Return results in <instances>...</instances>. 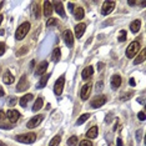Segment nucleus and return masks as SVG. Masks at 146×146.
Instances as JSON below:
<instances>
[{"label":"nucleus","mask_w":146,"mask_h":146,"mask_svg":"<svg viewBox=\"0 0 146 146\" xmlns=\"http://www.w3.org/2000/svg\"><path fill=\"white\" fill-rule=\"evenodd\" d=\"M29 30H30V23H23V24L18 28V30H16L15 33V38L16 40H23V39L26 36V34L29 33Z\"/></svg>","instance_id":"nucleus-1"},{"label":"nucleus","mask_w":146,"mask_h":146,"mask_svg":"<svg viewBox=\"0 0 146 146\" xmlns=\"http://www.w3.org/2000/svg\"><path fill=\"white\" fill-rule=\"evenodd\" d=\"M15 140L19 141V142H23V144H33V142L36 140V134H34V132H26V134H21V135L16 136Z\"/></svg>","instance_id":"nucleus-2"},{"label":"nucleus","mask_w":146,"mask_h":146,"mask_svg":"<svg viewBox=\"0 0 146 146\" xmlns=\"http://www.w3.org/2000/svg\"><path fill=\"white\" fill-rule=\"evenodd\" d=\"M139 50H140V44H139L137 41H132L130 45H129V48L126 49V56L127 58H134V56L137 54Z\"/></svg>","instance_id":"nucleus-3"},{"label":"nucleus","mask_w":146,"mask_h":146,"mask_svg":"<svg viewBox=\"0 0 146 146\" xmlns=\"http://www.w3.org/2000/svg\"><path fill=\"white\" fill-rule=\"evenodd\" d=\"M64 84H65V76L61 75L58 80L55 81V85H54V92L55 95H61L62 92V89H64Z\"/></svg>","instance_id":"nucleus-4"},{"label":"nucleus","mask_w":146,"mask_h":146,"mask_svg":"<svg viewBox=\"0 0 146 146\" xmlns=\"http://www.w3.org/2000/svg\"><path fill=\"white\" fill-rule=\"evenodd\" d=\"M105 102H106V96L99 95V96H96L95 99H92L91 102H90V105H91V108L98 109V108H101L102 105H105Z\"/></svg>","instance_id":"nucleus-5"},{"label":"nucleus","mask_w":146,"mask_h":146,"mask_svg":"<svg viewBox=\"0 0 146 146\" xmlns=\"http://www.w3.org/2000/svg\"><path fill=\"white\" fill-rule=\"evenodd\" d=\"M115 1H105L102 4V9H101V14L102 15H109L110 13L115 9Z\"/></svg>","instance_id":"nucleus-6"},{"label":"nucleus","mask_w":146,"mask_h":146,"mask_svg":"<svg viewBox=\"0 0 146 146\" xmlns=\"http://www.w3.org/2000/svg\"><path fill=\"white\" fill-rule=\"evenodd\" d=\"M62 39H64L66 46H69V48H71L72 45H74V36H72V33L70 30H65L64 34H62Z\"/></svg>","instance_id":"nucleus-7"},{"label":"nucleus","mask_w":146,"mask_h":146,"mask_svg":"<svg viewBox=\"0 0 146 146\" xmlns=\"http://www.w3.org/2000/svg\"><path fill=\"white\" fill-rule=\"evenodd\" d=\"M28 88H29V82H28V80H26V75H23L20 78V80H19V82H18L16 91H19V92L25 91Z\"/></svg>","instance_id":"nucleus-8"},{"label":"nucleus","mask_w":146,"mask_h":146,"mask_svg":"<svg viewBox=\"0 0 146 146\" xmlns=\"http://www.w3.org/2000/svg\"><path fill=\"white\" fill-rule=\"evenodd\" d=\"M6 116H8L9 121L14 124V122H16L19 120V117H20V112H19L18 110L11 109V110H8V112H6Z\"/></svg>","instance_id":"nucleus-9"},{"label":"nucleus","mask_w":146,"mask_h":146,"mask_svg":"<svg viewBox=\"0 0 146 146\" xmlns=\"http://www.w3.org/2000/svg\"><path fill=\"white\" fill-rule=\"evenodd\" d=\"M42 119H44V116H42V115H38V116H34V117H31L30 120H29V122H28V127L29 129L36 127V126H38L42 121Z\"/></svg>","instance_id":"nucleus-10"},{"label":"nucleus","mask_w":146,"mask_h":146,"mask_svg":"<svg viewBox=\"0 0 146 146\" xmlns=\"http://www.w3.org/2000/svg\"><path fill=\"white\" fill-rule=\"evenodd\" d=\"M91 84H86L82 86V89H81V99L82 100H88V98H89V95H90V92H91Z\"/></svg>","instance_id":"nucleus-11"},{"label":"nucleus","mask_w":146,"mask_h":146,"mask_svg":"<svg viewBox=\"0 0 146 146\" xmlns=\"http://www.w3.org/2000/svg\"><path fill=\"white\" fill-rule=\"evenodd\" d=\"M51 4L54 5V8L52 9H55V11L58 13L61 18H64L65 16V10H64V5H62V3L61 1H55V3H51Z\"/></svg>","instance_id":"nucleus-12"},{"label":"nucleus","mask_w":146,"mask_h":146,"mask_svg":"<svg viewBox=\"0 0 146 146\" xmlns=\"http://www.w3.org/2000/svg\"><path fill=\"white\" fill-rule=\"evenodd\" d=\"M85 28H86V25L84 24V23H80V24H78L75 26V35H76V38H78V39H80L81 36L84 35Z\"/></svg>","instance_id":"nucleus-13"},{"label":"nucleus","mask_w":146,"mask_h":146,"mask_svg":"<svg viewBox=\"0 0 146 146\" xmlns=\"http://www.w3.org/2000/svg\"><path fill=\"white\" fill-rule=\"evenodd\" d=\"M48 61H41L40 64L38 65V68H36V70H35V75L38 76V75H42L44 72L46 71V69H48Z\"/></svg>","instance_id":"nucleus-14"},{"label":"nucleus","mask_w":146,"mask_h":146,"mask_svg":"<svg viewBox=\"0 0 146 146\" xmlns=\"http://www.w3.org/2000/svg\"><path fill=\"white\" fill-rule=\"evenodd\" d=\"M92 74H94V68H92V66H88V68H85L84 70H82L81 76L84 80H88V79H90L92 76Z\"/></svg>","instance_id":"nucleus-15"},{"label":"nucleus","mask_w":146,"mask_h":146,"mask_svg":"<svg viewBox=\"0 0 146 146\" xmlns=\"http://www.w3.org/2000/svg\"><path fill=\"white\" fill-rule=\"evenodd\" d=\"M3 81H4V84H6V85H10L14 82V76H13V74L9 70H6L4 72V75H3Z\"/></svg>","instance_id":"nucleus-16"},{"label":"nucleus","mask_w":146,"mask_h":146,"mask_svg":"<svg viewBox=\"0 0 146 146\" xmlns=\"http://www.w3.org/2000/svg\"><path fill=\"white\" fill-rule=\"evenodd\" d=\"M121 85V76L120 75H112L111 78V88L116 90L117 88H120Z\"/></svg>","instance_id":"nucleus-17"},{"label":"nucleus","mask_w":146,"mask_h":146,"mask_svg":"<svg viewBox=\"0 0 146 146\" xmlns=\"http://www.w3.org/2000/svg\"><path fill=\"white\" fill-rule=\"evenodd\" d=\"M44 15L48 18V16H51L52 11H54V9H52V4L50 1H44Z\"/></svg>","instance_id":"nucleus-18"},{"label":"nucleus","mask_w":146,"mask_h":146,"mask_svg":"<svg viewBox=\"0 0 146 146\" xmlns=\"http://www.w3.org/2000/svg\"><path fill=\"white\" fill-rule=\"evenodd\" d=\"M84 15H85V13H84V9H82L81 6L74 9V16H75L76 20H81V19L84 18Z\"/></svg>","instance_id":"nucleus-19"},{"label":"nucleus","mask_w":146,"mask_h":146,"mask_svg":"<svg viewBox=\"0 0 146 146\" xmlns=\"http://www.w3.org/2000/svg\"><path fill=\"white\" fill-rule=\"evenodd\" d=\"M98 134H99V129L96 127V126H92L90 130L86 132V137L88 139H95L96 136H98Z\"/></svg>","instance_id":"nucleus-20"},{"label":"nucleus","mask_w":146,"mask_h":146,"mask_svg":"<svg viewBox=\"0 0 146 146\" xmlns=\"http://www.w3.org/2000/svg\"><path fill=\"white\" fill-rule=\"evenodd\" d=\"M49 78H50V74H49V75H44V76H42V78L40 79V80H39L38 85H36V88H38V89H42V88H45V85L48 84Z\"/></svg>","instance_id":"nucleus-21"},{"label":"nucleus","mask_w":146,"mask_h":146,"mask_svg":"<svg viewBox=\"0 0 146 146\" xmlns=\"http://www.w3.org/2000/svg\"><path fill=\"white\" fill-rule=\"evenodd\" d=\"M140 26H141V21L140 20H135V21H132L130 24V29H131V31L134 33V34H136V33L140 30Z\"/></svg>","instance_id":"nucleus-22"},{"label":"nucleus","mask_w":146,"mask_h":146,"mask_svg":"<svg viewBox=\"0 0 146 146\" xmlns=\"http://www.w3.org/2000/svg\"><path fill=\"white\" fill-rule=\"evenodd\" d=\"M33 99V95L31 94H26V95H24L23 98L19 100V104H20V106H26L28 105V102L30 101Z\"/></svg>","instance_id":"nucleus-23"},{"label":"nucleus","mask_w":146,"mask_h":146,"mask_svg":"<svg viewBox=\"0 0 146 146\" xmlns=\"http://www.w3.org/2000/svg\"><path fill=\"white\" fill-rule=\"evenodd\" d=\"M42 104H44L42 98H38V99H36V101L34 102V106H33V111L36 112L38 110H40V109L42 108Z\"/></svg>","instance_id":"nucleus-24"},{"label":"nucleus","mask_w":146,"mask_h":146,"mask_svg":"<svg viewBox=\"0 0 146 146\" xmlns=\"http://www.w3.org/2000/svg\"><path fill=\"white\" fill-rule=\"evenodd\" d=\"M61 58V50L60 48H55L54 49V52H52V60H54L55 62H58L59 60H60Z\"/></svg>","instance_id":"nucleus-25"},{"label":"nucleus","mask_w":146,"mask_h":146,"mask_svg":"<svg viewBox=\"0 0 146 146\" xmlns=\"http://www.w3.org/2000/svg\"><path fill=\"white\" fill-rule=\"evenodd\" d=\"M145 55H146V50H145V49H142L141 54L139 55L137 58H136L135 60H134V64H135V65H137V64H141V62L145 60Z\"/></svg>","instance_id":"nucleus-26"},{"label":"nucleus","mask_w":146,"mask_h":146,"mask_svg":"<svg viewBox=\"0 0 146 146\" xmlns=\"http://www.w3.org/2000/svg\"><path fill=\"white\" fill-rule=\"evenodd\" d=\"M34 9H33V11H34V16H35V19H40V15H41V13H40V6H39L38 3H34Z\"/></svg>","instance_id":"nucleus-27"},{"label":"nucleus","mask_w":146,"mask_h":146,"mask_svg":"<svg viewBox=\"0 0 146 146\" xmlns=\"http://www.w3.org/2000/svg\"><path fill=\"white\" fill-rule=\"evenodd\" d=\"M89 117H90V114H82L80 117L78 119V121H76V125H78V126H79V125H82L86 120H88Z\"/></svg>","instance_id":"nucleus-28"},{"label":"nucleus","mask_w":146,"mask_h":146,"mask_svg":"<svg viewBox=\"0 0 146 146\" xmlns=\"http://www.w3.org/2000/svg\"><path fill=\"white\" fill-rule=\"evenodd\" d=\"M60 141H61V137L59 135H56L52 137V140L50 141V144H49V146H58L59 144H60Z\"/></svg>","instance_id":"nucleus-29"},{"label":"nucleus","mask_w":146,"mask_h":146,"mask_svg":"<svg viewBox=\"0 0 146 146\" xmlns=\"http://www.w3.org/2000/svg\"><path fill=\"white\" fill-rule=\"evenodd\" d=\"M76 144H78V137H76V136H71V137L68 140L69 146H75Z\"/></svg>","instance_id":"nucleus-30"},{"label":"nucleus","mask_w":146,"mask_h":146,"mask_svg":"<svg viewBox=\"0 0 146 146\" xmlns=\"http://www.w3.org/2000/svg\"><path fill=\"white\" fill-rule=\"evenodd\" d=\"M28 52V46H23V48H20V50H18L16 51V55L18 56H21V55H24Z\"/></svg>","instance_id":"nucleus-31"},{"label":"nucleus","mask_w":146,"mask_h":146,"mask_svg":"<svg viewBox=\"0 0 146 146\" xmlns=\"http://www.w3.org/2000/svg\"><path fill=\"white\" fill-rule=\"evenodd\" d=\"M132 95H134V92H132V91H130L129 94H126V92H125V94H122V95H121V100H122V101L129 100V98H131Z\"/></svg>","instance_id":"nucleus-32"},{"label":"nucleus","mask_w":146,"mask_h":146,"mask_svg":"<svg viewBox=\"0 0 146 146\" xmlns=\"http://www.w3.org/2000/svg\"><path fill=\"white\" fill-rule=\"evenodd\" d=\"M126 40V31L125 30H121L120 31V36H119V41H125Z\"/></svg>","instance_id":"nucleus-33"},{"label":"nucleus","mask_w":146,"mask_h":146,"mask_svg":"<svg viewBox=\"0 0 146 146\" xmlns=\"http://www.w3.org/2000/svg\"><path fill=\"white\" fill-rule=\"evenodd\" d=\"M56 23H58L56 19H49V20L46 21V25H48V26H52V25H56Z\"/></svg>","instance_id":"nucleus-34"},{"label":"nucleus","mask_w":146,"mask_h":146,"mask_svg":"<svg viewBox=\"0 0 146 146\" xmlns=\"http://www.w3.org/2000/svg\"><path fill=\"white\" fill-rule=\"evenodd\" d=\"M80 146H92V142L90 140H82L80 142Z\"/></svg>","instance_id":"nucleus-35"},{"label":"nucleus","mask_w":146,"mask_h":146,"mask_svg":"<svg viewBox=\"0 0 146 146\" xmlns=\"http://www.w3.org/2000/svg\"><path fill=\"white\" fill-rule=\"evenodd\" d=\"M5 52V42H0V56H3Z\"/></svg>","instance_id":"nucleus-36"},{"label":"nucleus","mask_w":146,"mask_h":146,"mask_svg":"<svg viewBox=\"0 0 146 146\" xmlns=\"http://www.w3.org/2000/svg\"><path fill=\"white\" fill-rule=\"evenodd\" d=\"M16 102H18V99H16V98H10V99H9V105H10V106H14Z\"/></svg>","instance_id":"nucleus-37"},{"label":"nucleus","mask_w":146,"mask_h":146,"mask_svg":"<svg viewBox=\"0 0 146 146\" xmlns=\"http://www.w3.org/2000/svg\"><path fill=\"white\" fill-rule=\"evenodd\" d=\"M5 119H6V114H5L4 111H1V110H0V122H1V121H4Z\"/></svg>","instance_id":"nucleus-38"},{"label":"nucleus","mask_w":146,"mask_h":146,"mask_svg":"<svg viewBox=\"0 0 146 146\" xmlns=\"http://www.w3.org/2000/svg\"><path fill=\"white\" fill-rule=\"evenodd\" d=\"M137 116H139V119H140L141 121L145 120V112H144V111H140V112L137 114Z\"/></svg>","instance_id":"nucleus-39"},{"label":"nucleus","mask_w":146,"mask_h":146,"mask_svg":"<svg viewBox=\"0 0 146 146\" xmlns=\"http://www.w3.org/2000/svg\"><path fill=\"white\" fill-rule=\"evenodd\" d=\"M116 145H117V146H122V141H121V139H120V137H119L117 140H116Z\"/></svg>","instance_id":"nucleus-40"},{"label":"nucleus","mask_w":146,"mask_h":146,"mask_svg":"<svg viewBox=\"0 0 146 146\" xmlns=\"http://www.w3.org/2000/svg\"><path fill=\"white\" fill-rule=\"evenodd\" d=\"M102 68H104V64L102 62H98V70H101Z\"/></svg>","instance_id":"nucleus-41"},{"label":"nucleus","mask_w":146,"mask_h":146,"mask_svg":"<svg viewBox=\"0 0 146 146\" xmlns=\"http://www.w3.org/2000/svg\"><path fill=\"white\" fill-rule=\"evenodd\" d=\"M102 86H104V84H102L101 81H100V82H98V84H96V88H98V89H102Z\"/></svg>","instance_id":"nucleus-42"},{"label":"nucleus","mask_w":146,"mask_h":146,"mask_svg":"<svg viewBox=\"0 0 146 146\" xmlns=\"http://www.w3.org/2000/svg\"><path fill=\"white\" fill-rule=\"evenodd\" d=\"M4 95H5V92H4V90H3L1 86H0V98H1V96H4Z\"/></svg>","instance_id":"nucleus-43"},{"label":"nucleus","mask_w":146,"mask_h":146,"mask_svg":"<svg viewBox=\"0 0 146 146\" xmlns=\"http://www.w3.org/2000/svg\"><path fill=\"white\" fill-rule=\"evenodd\" d=\"M130 85H131V86H135V85H136V82H135V80H134L132 78L130 79Z\"/></svg>","instance_id":"nucleus-44"},{"label":"nucleus","mask_w":146,"mask_h":146,"mask_svg":"<svg viewBox=\"0 0 146 146\" xmlns=\"http://www.w3.org/2000/svg\"><path fill=\"white\" fill-rule=\"evenodd\" d=\"M69 8H70L71 11H74V4H72V3H69Z\"/></svg>","instance_id":"nucleus-45"},{"label":"nucleus","mask_w":146,"mask_h":146,"mask_svg":"<svg viewBox=\"0 0 146 146\" xmlns=\"http://www.w3.org/2000/svg\"><path fill=\"white\" fill-rule=\"evenodd\" d=\"M137 101H139V102H140V104H142V105H144V104H145V100H144V99H142V98H140V99H137Z\"/></svg>","instance_id":"nucleus-46"},{"label":"nucleus","mask_w":146,"mask_h":146,"mask_svg":"<svg viewBox=\"0 0 146 146\" xmlns=\"http://www.w3.org/2000/svg\"><path fill=\"white\" fill-rule=\"evenodd\" d=\"M140 136H141V131L136 132V137H137V140H140Z\"/></svg>","instance_id":"nucleus-47"},{"label":"nucleus","mask_w":146,"mask_h":146,"mask_svg":"<svg viewBox=\"0 0 146 146\" xmlns=\"http://www.w3.org/2000/svg\"><path fill=\"white\" fill-rule=\"evenodd\" d=\"M129 5L134 6V5H136V1H129Z\"/></svg>","instance_id":"nucleus-48"},{"label":"nucleus","mask_w":146,"mask_h":146,"mask_svg":"<svg viewBox=\"0 0 146 146\" xmlns=\"http://www.w3.org/2000/svg\"><path fill=\"white\" fill-rule=\"evenodd\" d=\"M34 65H35V61L33 60V61L30 62V69H33V68H34Z\"/></svg>","instance_id":"nucleus-49"},{"label":"nucleus","mask_w":146,"mask_h":146,"mask_svg":"<svg viewBox=\"0 0 146 146\" xmlns=\"http://www.w3.org/2000/svg\"><path fill=\"white\" fill-rule=\"evenodd\" d=\"M3 19H4V16H3V15H0V24H1V21H3Z\"/></svg>","instance_id":"nucleus-50"},{"label":"nucleus","mask_w":146,"mask_h":146,"mask_svg":"<svg viewBox=\"0 0 146 146\" xmlns=\"http://www.w3.org/2000/svg\"><path fill=\"white\" fill-rule=\"evenodd\" d=\"M0 146H8V145H5L4 142H1V141H0Z\"/></svg>","instance_id":"nucleus-51"},{"label":"nucleus","mask_w":146,"mask_h":146,"mask_svg":"<svg viewBox=\"0 0 146 146\" xmlns=\"http://www.w3.org/2000/svg\"><path fill=\"white\" fill-rule=\"evenodd\" d=\"M3 5H4V1H1V3H0V9H1V6Z\"/></svg>","instance_id":"nucleus-52"},{"label":"nucleus","mask_w":146,"mask_h":146,"mask_svg":"<svg viewBox=\"0 0 146 146\" xmlns=\"http://www.w3.org/2000/svg\"><path fill=\"white\" fill-rule=\"evenodd\" d=\"M4 34V30H0V35H3Z\"/></svg>","instance_id":"nucleus-53"}]
</instances>
